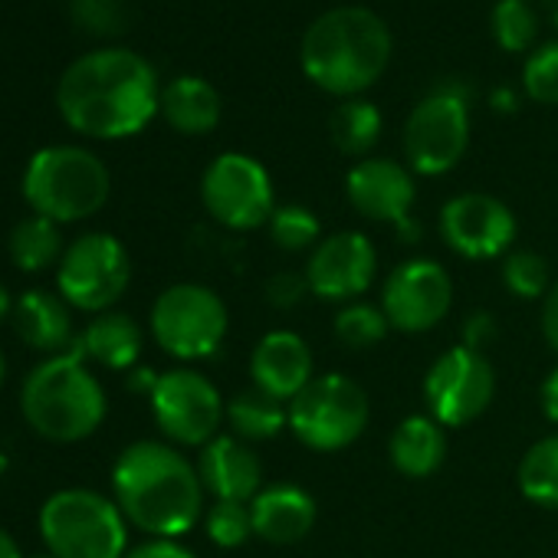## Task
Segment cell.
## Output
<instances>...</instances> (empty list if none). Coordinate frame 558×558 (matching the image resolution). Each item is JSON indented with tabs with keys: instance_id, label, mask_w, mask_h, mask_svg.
I'll list each match as a JSON object with an SVG mask.
<instances>
[{
	"instance_id": "cell-1",
	"label": "cell",
	"mask_w": 558,
	"mask_h": 558,
	"mask_svg": "<svg viewBox=\"0 0 558 558\" xmlns=\"http://www.w3.org/2000/svg\"><path fill=\"white\" fill-rule=\"evenodd\" d=\"M57 106L80 135L102 142L129 138L161 112L158 73L132 50H93L63 73Z\"/></svg>"
},
{
	"instance_id": "cell-2",
	"label": "cell",
	"mask_w": 558,
	"mask_h": 558,
	"mask_svg": "<svg viewBox=\"0 0 558 558\" xmlns=\"http://www.w3.org/2000/svg\"><path fill=\"white\" fill-rule=\"evenodd\" d=\"M112 493L125 522L155 538H181L197 525L207 489L197 466L174 444L138 440L119 453Z\"/></svg>"
},
{
	"instance_id": "cell-3",
	"label": "cell",
	"mask_w": 558,
	"mask_h": 558,
	"mask_svg": "<svg viewBox=\"0 0 558 558\" xmlns=\"http://www.w3.org/2000/svg\"><path fill=\"white\" fill-rule=\"evenodd\" d=\"M388 24L359 4L332 8L316 17L300 44V66L313 86L339 99L368 93L391 63Z\"/></svg>"
},
{
	"instance_id": "cell-4",
	"label": "cell",
	"mask_w": 558,
	"mask_h": 558,
	"mask_svg": "<svg viewBox=\"0 0 558 558\" xmlns=\"http://www.w3.org/2000/svg\"><path fill=\"white\" fill-rule=\"evenodd\" d=\"M21 408L40 437L53 444H76L99 430L106 417V391L83 365V355L70 349L27 375Z\"/></svg>"
},
{
	"instance_id": "cell-5",
	"label": "cell",
	"mask_w": 558,
	"mask_h": 558,
	"mask_svg": "<svg viewBox=\"0 0 558 558\" xmlns=\"http://www.w3.org/2000/svg\"><path fill=\"white\" fill-rule=\"evenodd\" d=\"M106 165L76 145H53L31 158L24 171V197L34 214L53 223H76L102 210L109 201Z\"/></svg>"
},
{
	"instance_id": "cell-6",
	"label": "cell",
	"mask_w": 558,
	"mask_h": 558,
	"mask_svg": "<svg viewBox=\"0 0 558 558\" xmlns=\"http://www.w3.org/2000/svg\"><path fill=\"white\" fill-rule=\"evenodd\" d=\"M40 535L57 558H125L129 532L116 499L93 489H60L40 509Z\"/></svg>"
},
{
	"instance_id": "cell-7",
	"label": "cell",
	"mask_w": 558,
	"mask_h": 558,
	"mask_svg": "<svg viewBox=\"0 0 558 558\" xmlns=\"http://www.w3.org/2000/svg\"><path fill=\"white\" fill-rule=\"evenodd\" d=\"M368 414L372 404L365 388L339 372H329L316 375L290 401V430L303 447L316 453H336L365 434Z\"/></svg>"
},
{
	"instance_id": "cell-8",
	"label": "cell",
	"mask_w": 558,
	"mask_h": 558,
	"mask_svg": "<svg viewBox=\"0 0 558 558\" xmlns=\"http://www.w3.org/2000/svg\"><path fill=\"white\" fill-rule=\"evenodd\" d=\"M470 148V93L460 83L430 89L404 122V158L414 174L440 178Z\"/></svg>"
},
{
	"instance_id": "cell-9",
	"label": "cell",
	"mask_w": 558,
	"mask_h": 558,
	"mask_svg": "<svg viewBox=\"0 0 558 558\" xmlns=\"http://www.w3.org/2000/svg\"><path fill=\"white\" fill-rule=\"evenodd\" d=\"M230 329L223 300L201 283H174L151 306V336L178 362L210 359Z\"/></svg>"
},
{
	"instance_id": "cell-10",
	"label": "cell",
	"mask_w": 558,
	"mask_h": 558,
	"mask_svg": "<svg viewBox=\"0 0 558 558\" xmlns=\"http://www.w3.org/2000/svg\"><path fill=\"white\" fill-rule=\"evenodd\" d=\"M132 279V259L112 233H86L73 240L57 266L60 296L83 313H109Z\"/></svg>"
},
{
	"instance_id": "cell-11",
	"label": "cell",
	"mask_w": 558,
	"mask_h": 558,
	"mask_svg": "<svg viewBox=\"0 0 558 558\" xmlns=\"http://www.w3.org/2000/svg\"><path fill=\"white\" fill-rule=\"evenodd\" d=\"M204 210L227 230L266 227L276 210V191L269 171L243 151L217 155L201 178Z\"/></svg>"
},
{
	"instance_id": "cell-12",
	"label": "cell",
	"mask_w": 558,
	"mask_h": 558,
	"mask_svg": "<svg viewBox=\"0 0 558 558\" xmlns=\"http://www.w3.org/2000/svg\"><path fill=\"white\" fill-rule=\"evenodd\" d=\"M148 401L158 430L178 447H207L227 414L217 385L194 368L161 372Z\"/></svg>"
},
{
	"instance_id": "cell-13",
	"label": "cell",
	"mask_w": 558,
	"mask_h": 558,
	"mask_svg": "<svg viewBox=\"0 0 558 558\" xmlns=\"http://www.w3.org/2000/svg\"><path fill=\"white\" fill-rule=\"evenodd\" d=\"M496 395V372L483 352L466 345L447 349L424 378V404L427 414L440 427H466L473 424Z\"/></svg>"
},
{
	"instance_id": "cell-14",
	"label": "cell",
	"mask_w": 558,
	"mask_h": 558,
	"mask_svg": "<svg viewBox=\"0 0 558 558\" xmlns=\"http://www.w3.org/2000/svg\"><path fill=\"white\" fill-rule=\"evenodd\" d=\"M453 306V279L437 259H408L391 269L381 290V310L391 329L417 336L437 329Z\"/></svg>"
},
{
	"instance_id": "cell-15",
	"label": "cell",
	"mask_w": 558,
	"mask_h": 558,
	"mask_svg": "<svg viewBox=\"0 0 558 558\" xmlns=\"http://www.w3.org/2000/svg\"><path fill=\"white\" fill-rule=\"evenodd\" d=\"M515 214L493 194L466 191L440 207V236L463 259H496L515 240Z\"/></svg>"
},
{
	"instance_id": "cell-16",
	"label": "cell",
	"mask_w": 558,
	"mask_h": 558,
	"mask_svg": "<svg viewBox=\"0 0 558 558\" xmlns=\"http://www.w3.org/2000/svg\"><path fill=\"white\" fill-rule=\"evenodd\" d=\"M303 272L313 296L326 303H355L375 283L378 253L362 230H339L319 240Z\"/></svg>"
},
{
	"instance_id": "cell-17",
	"label": "cell",
	"mask_w": 558,
	"mask_h": 558,
	"mask_svg": "<svg viewBox=\"0 0 558 558\" xmlns=\"http://www.w3.org/2000/svg\"><path fill=\"white\" fill-rule=\"evenodd\" d=\"M345 197L365 220L395 223L401 230L411 227L417 184L414 174L391 158H362L345 174Z\"/></svg>"
},
{
	"instance_id": "cell-18",
	"label": "cell",
	"mask_w": 558,
	"mask_h": 558,
	"mask_svg": "<svg viewBox=\"0 0 558 558\" xmlns=\"http://www.w3.org/2000/svg\"><path fill=\"white\" fill-rule=\"evenodd\" d=\"M250 378L253 388H259L263 395L290 404L316 378L310 342L290 329L266 332L250 355Z\"/></svg>"
},
{
	"instance_id": "cell-19",
	"label": "cell",
	"mask_w": 558,
	"mask_h": 558,
	"mask_svg": "<svg viewBox=\"0 0 558 558\" xmlns=\"http://www.w3.org/2000/svg\"><path fill=\"white\" fill-rule=\"evenodd\" d=\"M197 473L214 499L250 502L263 489V463L256 450L233 434H217L207 447H201Z\"/></svg>"
},
{
	"instance_id": "cell-20",
	"label": "cell",
	"mask_w": 558,
	"mask_h": 558,
	"mask_svg": "<svg viewBox=\"0 0 558 558\" xmlns=\"http://www.w3.org/2000/svg\"><path fill=\"white\" fill-rule=\"evenodd\" d=\"M253 535L272 545H293L306 538L319 519V506L310 489L296 483H269L250 499Z\"/></svg>"
},
{
	"instance_id": "cell-21",
	"label": "cell",
	"mask_w": 558,
	"mask_h": 558,
	"mask_svg": "<svg viewBox=\"0 0 558 558\" xmlns=\"http://www.w3.org/2000/svg\"><path fill=\"white\" fill-rule=\"evenodd\" d=\"M14 329L37 352L63 355L70 345H76L70 303L60 293H47V290L24 293L14 306Z\"/></svg>"
},
{
	"instance_id": "cell-22",
	"label": "cell",
	"mask_w": 558,
	"mask_h": 558,
	"mask_svg": "<svg viewBox=\"0 0 558 558\" xmlns=\"http://www.w3.org/2000/svg\"><path fill=\"white\" fill-rule=\"evenodd\" d=\"M388 457L401 476L427 480L447 460V427H440L430 414H411L395 427L388 440Z\"/></svg>"
},
{
	"instance_id": "cell-23",
	"label": "cell",
	"mask_w": 558,
	"mask_h": 558,
	"mask_svg": "<svg viewBox=\"0 0 558 558\" xmlns=\"http://www.w3.org/2000/svg\"><path fill=\"white\" fill-rule=\"evenodd\" d=\"M73 352H80L83 359H93L102 368L129 372V368H135V362L142 355V329L125 313H99L83 329Z\"/></svg>"
},
{
	"instance_id": "cell-24",
	"label": "cell",
	"mask_w": 558,
	"mask_h": 558,
	"mask_svg": "<svg viewBox=\"0 0 558 558\" xmlns=\"http://www.w3.org/2000/svg\"><path fill=\"white\" fill-rule=\"evenodd\" d=\"M161 116L181 135H207L220 125V93L201 76H178L161 89Z\"/></svg>"
},
{
	"instance_id": "cell-25",
	"label": "cell",
	"mask_w": 558,
	"mask_h": 558,
	"mask_svg": "<svg viewBox=\"0 0 558 558\" xmlns=\"http://www.w3.org/2000/svg\"><path fill=\"white\" fill-rule=\"evenodd\" d=\"M223 421L233 437H240L246 444H263V440H272L283 430H290V404L263 395L259 388H246L227 401Z\"/></svg>"
},
{
	"instance_id": "cell-26",
	"label": "cell",
	"mask_w": 558,
	"mask_h": 558,
	"mask_svg": "<svg viewBox=\"0 0 558 558\" xmlns=\"http://www.w3.org/2000/svg\"><path fill=\"white\" fill-rule=\"evenodd\" d=\"M381 109L368 99H342L329 119L332 145L349 158H368V151L381 138Z\"/></svg>"
},
{
	"instance_id": "cell-27",
	"label": "cell",
	"mask_w": 558,
	"mask_h": 558,
	"mask_svg": "<svg viewBox=\"0 0 558 558\" xmlns=\"http://www.w3.org/2000/svg\"><path fill=\"white\" fill-rule=\"evenodd\" d=\"M63 233L60 223L34 214L27 220H21L11 230V259L24 269V272H40L50 266H60L63 259Z\"/></svg>"
},
{
	"instance_id": "cell-28",
	"label": "cell",
	"mask_w": 558,
	"mask_h": 558,
	"mask_svg": "<svg viewBox=\"0 0 558 558\" xmlns=\"http://www.w3.org/2000/svg\"><path fill=\"white\" fill-rule=\"evenodd\" d=\"M519 493L542 506V509H558V434L542 437L525 450L515 470Z\"/></svg>"
},
{
	"instance_id": "cell-29",
	"label": "cell",
	"mask_w": 558,
	"mask_h": 558,
	"mask_svg": "<svg viewBox=\"0 0 558 558\" xmlns=\"http://www.w3.org/2000/svg\"><path fill=\"white\" fill-rule=\"evenodd\" d=\"M332 332L336 339L352 349V352H365V349H375L388 339L391 332V323L385 316L381 306H372V303H345L339 313H336V323H332Z\"/></svg>"
},
{
	"instance_id": "cell-30",
	"label": "cell",
	"mask_w": 558,
	"mask_h": 558,
	"mask_svg": "<svg viewBox=\"0 0 558 558\" xmlns=\"http://www.w3.org/2000/svg\"><path fill=\"white\" fill-rule=\"evenodd\" d=\"M266 230H269V240L287 253L316 250L323 240V223L306 204H279L272 210Z\"/></svg>"
},
{
	"instance_id": "cell-31",
	"label": "cell",
	"mask_w": 558,
	"mask_h": 558,
	"mask_svg": "<svg viewBox=\"0 0 558 558\" xmlns=\"http://www.w3.org/2000/svg\"><path fill=\"white\" fill-rule=\"evenodd\" d=\"M489 27L496 47L506 53H525L538 34V21L535 11L529 8V0H496Z\"/></svg>"
},
{
	"instance_id": "cell-32",
	"label": "cell",
	"mask_w": 558,
	"mask_h": 558,
	"mask_svg": "<svg viewBox=\"0 0 558 558\" xmlns=\"http://www.w3.org/2000/svg\"><path fill=\"white\" fill-rule=\"evenodd\" d=\"M502 283L515 300H545L551 290L548 259L535 250H515L502 259Z\"/></svg>"
},
{
	"instance_id": "cell-33",
	"label": "cell",
	"mask_w": 558,
	"mask_h": 558,
	"mask_svg": "<svg viewBox=\"0 0 558 558\" xmlns=\"http://www.w3.org/2000/svg\"><path fill=\"white\" fill-rule=\"evenodd\" d=\"M204 529H207V538H210L217 548H240V545L253 535L250 502L217 499V502L204 512Z\"/></svg>"
},
{
	"instance_id": "cell-34",
	"label": "cell",
	"mask_w": 558,
	"mask_h": 558,
	"mask_svg": "<svg viewBox=\"0 0 558 558\" xmlns=\"http://www.w3.org/2000/svg\"><path fill=\"white\" fill-rule=\"evenodd\" d=\"M522 89L532 102L558 106V40L529 50L522 66Z\"/></svg>"
},
{
	"instance_id": "cell-35",
	"label": "cell",
	"mask_w": 558,
	"mask_h": 558,
	"mask_svg": "<svg viewBox=\"0 0 558 558\" xmlns=\"http://www.w3.org/2000/svg\"><path fill=\"white\" fill-rule=\"evenodd\" d=\"M73 17L96 37H116L129 27L125 0H73Z\"/></svg>"
},
{
	"instance_id": "cell-36",
	"label": "cell",
	"mask_w": 558,
	"mask_h": 558,
	"mask_svg": "<svg viewBox=\"0 0 558 558\" xmlns=\"http://www.w3.org/2000/svg\"><path fill=\"white\" fill-rule=\"evenodd\" d=\"M266 303L272 310H296L310 293V279L306 272H293V269H283V272H276L266 279Z\"/></svg>"
},
{
	"instance_id": "cell-37",
	"label": "cell",
	"mask_w": 558,
	"mask_h": 558,
	"mask_svg": "<svg viewBox=\"0 0 558 558\" xmlns=\"http://www.w3.org/2000/svg\"><path fill=\"white\" fill-rule=\"evenodd\" d=\"M493 339H496V319L489 313H470L463 323V345L483 352Z\"/></svg>"
},
{
	"instance_id": "cell-38",
	"label": "cell",
	"mask_w": 558,
	"mask_h": 558,
	"mask_svg": "<svg viewBox=\"0 0 558 558\" xmlns=\"http://www.w3.org/2000/svg\"><path fill=\"white\" fill-rule=\"evenodd\" d=\"M125 558H197L191 548H184L178 538H151L132 551H125Z\"/></svg>"
},
{
	"instance_id": "cell-39",
	"label": "cell",
	"mask_w": 558,
	"mask_h": 558,
	"mask_svg": "<svg viewBox=\"0 0 558 558\" xmlns=\"http://www.w3.org/2000/svg\"><path fill=\"white\" fill-rule=\"evenodd\" d=\"M542 336H545L548 349L558 355V283L542 300Z\"/></svg>"
},
{
	"instance_id": "cell-40",
	"label": "cell",
	"mask_w": 558,
	"mask_h": 558,
	"mask_svg": "<svg viewBox=\"0 0 558 558\" xmlns=\"http://www.w3.org/2000/svg\"><path fill=\"white\" fill-rule=\"evenodd\" d=\"M538 404H542V414L558 424V365L545 375L542 388H538Z\"/></svg>"
},
{
	"instance_id": "cell-41",
	"label": "cell",
	"mask_w": 558,
	"mask_h": 558,
	"mask_svg": "<svg viewBox=\"0 0 558 558\" xmlns=\"http://www.w3.org/2000/svg\"><path fill=\"white\" fill-rule=\"evenodd\" d=\"M155 385H158V375H155L151 368H135L132 378H129V388H132V391H145V395H151Z\"/></svg>"
},
{
	"instance_id": "cell-42",
	"label": "cell",
	"mask_w": 558,
	"mask_h": 558,
	"mask_svg": "<svg viewBox=\"0 0 558 558\" xmlns=\"http://www.w3.org/2000/svg\"><path fill=\"white\" fill-rule=\"evenodd\" d=\"M489 102H493V109H496V112H506V116L519 109V96H515L512 89H506V86H502V89H496V93L489 96Z\"/></svg>"
},
{
	"instance_id": "cell-43",
	"label": "cell",
	"mask_w": 558,
	"mask_h": 558,
	"mask_svg": "<svg viewBox=\"0 0 558 558\" xmlns=\"http://www.w3.org/2000/svg\"><path fill=\"white\" fill-rule=\"evenodd\" d=\"M0 558H24L21 545H17V542H14V535H11V532H4V529H0Z\"/></svg>"
},
{
	"instance_id": "cell-44",
	"label": "cell",
	"mask_w": 558,
	"mask_h": 558,
	"mask_svg": "<svg viewBox=\"0 0 558 558\" xmlns=\"http://www.w3.org/2000/svg\"><path fill=\"white\" fill-rule=\"evenodd\" d=\"M11 316H14V300H11L8 287H0V323L11 319Z\"/></svg>"
},
{
	"instance_id": "cell-45",
	"label": "cell",
	"mask_w": 558,
	"mask_h": 558,
	"mask_svg": "<svg viewBox=\"0 0 558 558\" xmlns=\"http://www.w3.org/2000/svg\"><path fill=\"white\" fill-rule=\"evenodd\" d=\"M551 24H555V31H558V0H551Z\"/></svg>"
},
{
	"instance_id": "cell-46",
	"label": "cell",
	"mask_w": 558,
	"mask_h": 558,
	"mask_svg": "<svg viewBox=\"0 0 558 558\" xmlns=\"http://www.w3.org/2000/svg\"><path fill=\"white\" fill-rule=\"evenodd\" d=\"M4 375H8V362H4V355H0V381H4Z\"/></svg>"
},
{
	"instance_id": "cell-47",
	"label": "cell",
	"mask_w": 558,
	"mask_h": 558,
	"mask_svg": "<svg viewBox=\"0 0 558 558\" xmlns=\"http://www.w3.org/2000/svg\"><path fill=\"white\" fill-rule=\"evenodd\" d=\"M34 558H57V555H50V551H47V555H34Z\"/></svg>"
}]
</instances>
